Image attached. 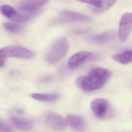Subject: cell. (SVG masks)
Returning a JSON list of instances; mask_svg holds the SVG:
<instances>
[{"label":"cell","mask_w":132,"mask_h":132,"mask_svg":"<svg viewBox=\"0 0 132 132\" xmlns=\"http://www.w3.org/2000/svg\"><path fill=\"white\" fill-rule=\"evenodd\" d=\"M112 72L103 68L92 69L87 75L79 76L76 80V85L85 92L95 91L102 88L111 78Z\"/></svg>","instance_id":"6da1fadb"},{"label":"cell","mask_w":132,"mask_h":132,"mask_svg":"<svg viewBox=\"0 0 132 132\" xmlns=\"http://www.w3.org/2000/svg\"><path fill=\"white\" fill-rule=\"evenodd\" d=\"M69 48V42L67 38L63 37L57 40L51 47L47 55L48 62L54 64L64 57Z\"/></svg>","instance_id":"7a4b0ae2"},{"label":"cell","mask_w":132,"mask_h":132,"mask_svg":"<svg viewBox=\"0 0 132 132\" xmlns=\"http://www.w3.org/2000/svg\"><path fill=\"white\" fill-rule=\"evenodd\" d=\"M34 53L30 50L18 46H10L5 47L0 50V67L3 66L5 59L16 57L29 59L33 57Z\"/></svg>","instance_id":"3957f363"},{"label":"cell","mask_w":132,"mask_h":132,"mask_svg":"<svg viewBox=\"0 0 132 132\" xmlns=\"http://www.w3.org/2000/svg\"><path fill=\"white\" fill-rule=\"evenodd\" d=\"M100 58L98 54L86 51L79 52L72 55L68 61L69 66L72 69H76L89 61Z\"/></svg>","instance_id":"277c9868"},{"label":"cell","mask_w":132,"mask_h":132,"mask_svg":"<svg viewBox=\"0 0 132 132\" xmlns=\"http://www.w3.org/2000/svg\"><path fill=\"white\" fill-rule=\"evenodd\" d=\"M58 22L61 23H67L75 22L89 23L92 19L88 16L76 12L67 10L62 11L59 15Z\"/></svg>","instance_id":"5b68a950"},{"label":"cell","mask_w":132,"mask_h":132,"mask_svg":"<svg viewBox=\"0 0 132 132\" xmlns=\"http://www.w3.org/2000/svg\"><path fill=\"white\" fill-rule=\"evenodd\" d=\"M132 14L131 13H125L122 16L119 23V36L122 42L128 38L132 29Z\"/></svg>","instance_id":"8992f818"},{"label":"cell","mask_w":132,"mask_h":132,"mask_svg":"<svg viewBox=\"0 0 132 132\" xmlns=\"http://www.w3.org/2000/svg\"><path fill=\"white\" fill-rule=\"evenodd\" d=\"M90 107L97 117L103 119L106 117L109 113L110 106L106 100L103 98H97L92 101Z\"/></svg>","instance_id":"52a82bcc"},{"label":"cell","mask_w":132,"mask_h":132,"mask_svg":"<svg viewBox=\"0 0 132 132\" xmlns=\"http://www.w3.org/2000/svg\"><path fill=\"white\" fill-rule=\"evenodd\" d=\"M114 31H106L100 34L91 35L87 37L86 40L88 43L95 45H102L112 41L116 37Z\"/></svg>","instance_id":"ba28073f"},{"label":"cell","mask_w":132,"mask_h":132,"mask_svg":"<svg viewBox=\"0 0 132 132\" xmlns=\"http://www.w3.org/2000/svg\"><path fill=\"white\" fill-rule=\"evenodd\" d=\"M46 125L51 129L61 130L65 129L67 126L66 120L59 114L54 112H49L45 117Z\"/></svg>","instance_id":"9c48e42d"},{"label":"cell","mask_w":132,"mask_h":132,"mask_svg":"<svg viewBox=\"0 0 132 132\" xmlns=\"http://www.w3.org/2000/svg\"><path fill=\"white\" fill-rule=\"evenodd\" d=\"M48 1V0H25L20 3L18 9L22 12L34 14Z\"/></svg>","instance_id":"30bf717a"},{"label":"cell","mask_w":132,"mask_h":132,"mask_svg":"<svg viewBox=\"0 0 132 132\" xmlns=\"http://www.w3.org/2000/svg\"><path fill=\"white\" fill-rule=\"evenodd\" d=\"M65 120L67 124L76 131H82L85 129V122L81 117L70 113L67 115Z\"/></svg>","instance_id":"8fae6325"},{"label":"cell","mask_w":132,"mask_h":132,"mask_svg":"<svg viewBox=\"0 0 132 132\" xmlns=\"http://www.w3.org/2000/svg\"><path fill=\"white\" fill-rule=\"evenodd\" d=\"M10 119L11 124L15 128L21 130H27L31 129L34 126V122L27 118L12 116L10 118Z\"/></svg>","instance_id":"7c38bea8"},{"label":"cell","mask_w":132,"mask_h":132,"mask_svg":"<svg viewBox=\"0 0 132 132\" xmlns=\"http://www.w3.org/2000/svg\"><path fill=\"white\" fill-rule=\"evenodd\" d=\"M112 58L114 61L122 64H129L132 62V51L128 50L123 53L114 54L112 55Z\"/></svg>","instance_id":"4fadbf2b"},{"label":"cell","mask_w":132,"mask_h":132,"mask_svg":"<svg viewBox=\"0 0 132 132\" xmlns=\"http://www.w3.org/2000/svg\"><path fill=\"white\" fill-rule=\"evenodd\" d=\"M31 96L38 101L45 102H53L58 100L60 95L57 94H45V93H33Z\"/></svg>","instance_id":"5bb4252c"},{"label":"cell","mask_w":132,"mask_h":132,"mask_svg":"<svg viewBox=\"0 0 132 132\" xmlns=\"http://www.w3.org/2000/svg\"><path fill=\"white\" fill-rule=\"evenodd\" d=\"M101 4L100 7H95L93 11L95 13L101 14L105 12L114 5L117 0H101Z\"/></svg>","instance_id":"9a60e30c"},{"label":"cell","mask_w":132,"mask_h":132,"mask_svg":"<svg viewBox=\"0 0 132 132\" xmlns=\"http://www.w3.org/2000/svg\"><path fill=\"white\" fill-rule=\"evenodd\" d=\"M0 11L4 16L11 19L15 16L17 12L13 7L7 5L2 6L0 8Z\"/></svg>","instance_id":"2e32d148"},{"label":"cell","mask_w":132,"mask_h":132,"mask_svg":"<svg viewBox=\"0 0 132 132\" xmlns=\"http://www.w3.org/2000/svg\"><path fill=\"white\" fill-rule=\"evenodd\" d=\"M4 26L6 30L13 33H16L19 32L21 30L20 27L11 23H5L4 24Z\"/></svg>","instance_id":"e0dca14e"},{"label":"cell","mask_w":132,"mask_h":132,"mask_svg":"<svg viewBox=\"0 0 132 132\" xmlns=\"http://www.w3.org/2000/svg\"><path fill=\"white\" fill-rule=\"evenodd\" d=\"M12 128L4 121L0 119V132H11Z\"/></svg>","instance_id":"ac0fdd59"},{"label":"cell","mask_w":132,"mask_h":132,"mask_svg":"<svg viewBox=\"0 0 132 132\" xmlns=\"http://www.w3.org/2000/svg\"><path fill=\"white\" fill-rule=\"evenodd\" d=\"M82 3L89 4L95 6V7H99L101 6V0H78Z\"/></svg>","instance_id":"d6986e66"}]
</instances>
